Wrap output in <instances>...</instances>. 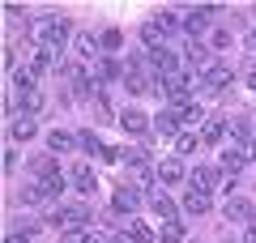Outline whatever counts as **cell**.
<instances>
[{"label": "cell", "instance_id": "11", "mask_svg": "<svg viewBox=\"0 0 256 243\" xmlns=\"http://www.w3.org/2000/svg\"><path fill=\"white\" fill-rule=\"evenodd\" d=\"M68 180H73L77 192H94V184H98V180H94V166H90V162H77L73 171H68Z\"/></svg>", "mask_w": 256, "mask_h": 243}, {"label": "cell", "instance_id": "7", "mask_svg": "<svg viewBox=\"0 0 256 243\" xmlns=\"http://www.w3.org/2000/svg\"><path fill=\"white\" fill-rule=\"evenodd\" d=\"M150 68L162 72V77H171V72H180V60H175L171 47H154V52H150Z\"/></svg>", "mask_w": 256, "mask_h": 243}, {"label": "cell", "instance_id": "21", "mask_svg": "<svg viewBox=\"0 0 256 243\" xmlns=\"http://www.w3.org/2000/svg\"><path fill=\"white\" fill-rule=\"evenodd\" d=\"M175 150H180V154H196V150H201V132H180V136H175Z\"/></svg>", "mask_w": 256, "mask_h": 243}, {"label": "cell", "instance_id": "37", "mask_svg": "<svg viewBox=\"0 0 256 243\" xmlns=\"http://www.w3.org/2000/svg\"><path fill=\"white\" fill-rule=\"evenodd\" d=\"M116 243H132V239H128V234H120V239H116Z\"/></svg>", "mask_w": 256, "mask_h": 243}, {"label": "cell", "instance_id": "30", "mask_svg": "<svg viewBox=\"0 0 256 243\" xmlns=\"http://www.w3.org/2000/svg\"><path fill=\"white\" fill-rule=\"evenodd\" d=\"M154 128H158L162 136H175V128H180V120H175L171 111H166V116H158V120H154Z\"/></svg>", "mask_w": 256, "mask_h": 243}, {"label": "cell", "instance_id": "10", "mask_svg": "<svg viewBox=\"0 0 256 243\" xmlns=\"http://www.w3.org/2000/svg\"><path fill=\"white\" fill-rule=\"evenodd\" d=\"M120 128H124L128 136H146V132H150V120L141 116V111H132V107H128L124 116H120Z\"/></svg>", "mask_w": 256, "mask_h": 243}, {"label": "cell", "instance_id": "4", "mask_svg": "<svg viewBox=\"0 0 256 243\" xmlns=\"http://www.w3.org/2000/svg\"><path fill=\"white\" fill-rule=\"evenodd\" d=\"M162 94H171V98L175 102H184V98H188V94H192V77H188V72H171V77H162Z\"/></svg>", "mask_w": 256, "mask_h": 243}, {"label": "cell", "instance_id": "5", "mask_svg": "<svg viewBox=\"0 0 256 243\" xmlns=\"http://www.w3.org/2000/svg\"><path fill=\"white\" fill-rule=\"evenodd\" d=\"M222 218H226V222H244V226H252V222H256V209L248 205L244 196H230L226 209H222Z\"/></svg>", "mask_w": 256, "mask_h": 243}, {"label": "cell", "instance_id": "29", "mask_svg": "<svg viewBox=\"0 0 256 243\" xmlns=\"http://www.w3.org/2000/svg\"><path fill=\"white\" fill-rule=\"evenodd\" d=\"M77 145H82V150H90V154H98V158H102V150H107L94 132H77Z\"/></svg>", "mask_w": 256, "mask_h": 243}, {"label": "cell", "instance_id": "26", "mask_svg": "<svg viewBox=\"0 0 256 243\" xmlns=\"http://www.w3.org/2000/svg\"><path fill=\"white\" fill-rule=\"evenodd\" d=\"M98 52H102V43H98L94 34H82V38H77V56H98Z\"/></svg>", "mask_w": 256, "mask_h": 243}, {"label": "cell", "instance_id": "27", "mask_svg": "<svg viewBox=\"0 0 256 243\" xmlns=\"http://www.w3.org/2000/svg\"><path fill=\"white\" fill-rule=\"evenodd\" d=\"M90 107H94V120H111V102H107V94H94V98H90Z\"/></svg>", "mask_w": 256, "mask_h": 243}, {"label": "cell", "instance_id": "31", "mask_svg": "<svg viewBox=\"0 0 256 243\" xmlns=\"http://www.w3.org/2000/svg\"><path fill=\"white\" fill-rule=\"evenodd\" d=\"M111 77H120V64L116 60H102L98 64V81H111Z\"/></svg>", "mask_w": 256, "mask_h": 243}, {"label": "cell", "instance_id": "8", "mask_svg": "<svg viewBox=\"0 0 256 243\" xmlns=\"http://www.w3.org/2000/svg\"><path fill=\"white\" fill-rule=\"evenodd\" d=\"M47 200H56V196H52V188H47L43 180H30L26 188H22V205L38 209V205H47Z\"/></svg>", "mask_w": 256, "mask_h": 243}, {"label": "cell", "instance_id": "17", "mask_svg": "<svg viewBox=\"0 0 256 243\" xmlns=\"http://www.w3.org/2000/svg\"><path fill=\"white\" fill-rule=\"evenodd\" d=\"M73 145H77V136H73V132H60V128L47 136V150H52V154H68Z\"/></svg>", "mask_w": 256, "mask_h": 243}, {"label": "cell", "instance_id": "2", "mask_svg": "<svg viewBox=\"0 0 256 243\" xmlns=\"http://www.w3.org/2000/svg\"><path fill=\"white\" fill-rule=\"evenodd\" d=\"M120 158L128 162V180H132V188H146L150 184V175H154V166H150V154H146V145H128Z\"/></svg>", "mask_w": 256, "mask_h": 243}, {"label": "cell", "instance_id": "33", "mask_svg": "<svg viewBox=\"0 0 256 243\" xmlns=\"http://www.w3.org/2000/svg\"><path fill=\"white\" fill-rule=\"evenodd\" d=\"M120 47V30H107V34H102V52H116Z\"/></svg>", "mask_w": 256, "mask_h": 243}, {"label": "cell", "instance_id": "25", "mask_svg": "<svg viewBox=\"0 0 256 243\" xmlns=\"http://www.w3.org/2000/svg\"><path fill=\"white\" fill-rule=\"evenodd\" d=\"M158 239H162V243H180V239H184V226H180V218H171V222H162V230H158Z\"/></svg>", "mask_w": 256, "mask_h": 243}, {"label": "cell", "instance_id": "19", "mask_svg": "<svg viewBox=\"0 0 256 243\" xmlns=\"http://www.w3.org/2000/svg\"><path fill=\"white\" fill-rule=\"evenodd\" d=\"M9 136H13V141H30V136H34V120L18 116V120H13V128H9Z\"/></svg>", "mask_w": 256, "mask_h": 243}, {"label": "cell", "instance_id": "28", "mask_svg": "<svg viewBox=\"0 0 256 243\" xmlns=\"http://www.w3.org/2000/svg\"><path fill=\"white\" fill-rule=\"evenodd\" d=\"M222 136V120H205V128H201V145H214Z\"/></svg>", "mask_w": 256, "mask_h": 243}, {"label": "cell", "instance_id": "9", "mask_svg": "<svg viewBox=\"0 0 256 243\" xmlns=\"http://www.w3.org/2000/svg\"><path fill=\"white\" fill-rule=\"evenodd\" d=\"M214 13H218V4H205V9H192L188 18H184V30H188L192 38H196V34H205V26H210V18H214Z\"/></svg>", "mask_w": 256, "mask_h": 243}, {"label": "cell", "instance_id": "38", "mask_svg": "<svg viewBox=\"0 0 256 243\" xmlns=\"http://www.w3.org/2000/svg\"><path fill=\"white\" fill-rule=\"evenodd\" d=\"M248 86H252V90H256V72H252V81H248Z\"/></svg>", "mask_w": 256, "mask_h": 243}, {"label": "cell", "instance_id": "34", "mask_svg": "<svg viewBox=\"0 0 256 243\" xmlns=\"http://www.w3.org/2000/svg\"><path fill=\"white\" fill-rule=\"evenodd\" d=\"M43 184H47V188H52V196H60V192H64V175H60V171H56L52 180H43Z\"/></svg>", "mask_w": 256, "mask_h": 243}, {"label": "cell", "instance_id": "6", "mask_svg": "<svg viewBox=\"0 0 256 243\" xmlns=\"http://www.w3.org/2000/svg\"><path fill=\"white\" fill-rule=\"evenodd\" d=\"M137 200H141V188H132V184H124V188L111 192V209H116V214H132Z\"/></svg>", "mask_w": 256, "mask_h": 243}, {"label": "cell", "instance_id": "20", "mask_svg": "<svg viewBox=\"0 0 256 243\" xmlns=\"http://www.w3.org/2000/svg\"><path fill=\"white\" fill-rule=\"evenodd\" d=\"M184 52H188V60H192V64H196V68H205V72H210V68H214V64H210V52H205V47H201V43H196V38H192V43H188V47H184Z\"/></svg>", "mask_w": 256, "mask_h": 243}, {"label": "cell", "instance_id": "13", "mask_svg": "<svg viewBox=\"0 0 256 243\" xmlns=\"http://www.w3.org/2000/svg\"><path fill=\"white\" fill-rule=\"evenodd\" d=\"M218 175H222L218 166H196V171L188 175V184H192V188H196V192H210L214 184H218Z\"/></svg>", "mask_w": 256, "mask_h": 243}, {"label": "cell", "instance_id": "1", "mask_svg": "<svg viewBox=\"0 0 256 243\" xmlns=\"http://www.w3.org/2000/svg\"><path fill=\"white\" fill-rule=\"evenodd\" d=\"M30 34H34L38 47H47V52H60L64 43H68V34H73V26L64 18H38L34 26H30Z\"/></svg>", "mask_w": 256, "mask_h": 243}, {"label": "cell", "instance_id": "18", "mask_svg": "<svg viewBox=\"0 0 256 243\" xmlns=\"http://www.w3.org/2000/svg\"><path fill=\"white\" fill-rule=\"evenodd\" d=\"M34 81H38V72L30 68V64H22V68L13 72V86H18L22 94H30V90H34Z\"/></svg>", "mask_w": 256, "mask_h": 243}, {"label": "cell", "instance_id": "36", "mask_svg": "<svg viewBox=\"0 0 256 243\" xmlns=\"http://www.w3.org/2000/svg\"><path fill=\"white\" fill-rule=\"evenodd\" d=\"M244 243H256V222H252V226L244 230Z\"/></svg>", "mask_w": 256, "mask_h": 243}, {"label": "cell", "instance_id": "32", "mask_svg": "<svg viewBox=\"0 0 256 243\" xmlns=\"http://www.w3.org/2000/svg\"><path fill=\"white\" fill-rule=\"evenodd\" d=\"M60 243H90V234H86V230H64Z\"/></svg>", "mask_w": 256, "mask_h": 243}, {"label": "cell", "instance_id": "14", "mask_svg": "<svg viewBox=\"0 0 256 243\" xmlns=\"http://www.w3.org/2000/svg\"><path fill=\"white\" fill-rule=\"evenodd\" d=\"M158 180H162V184H180L184 180V162L180 158H162V162H158Z\"/></svg>", "mask_w": 256, "mask_h": 243}, {"label": "cell", "instance_id": "3", "mask_svg": "<svg viewBox=\"0 0 256 243\" xmlns=\"http://www.w3.org/2000/svg\"><path fill=\"white\" fill-rule=\"evenodd\" d=\"M47 222L60 226V230H86V222H90V209H86V205H56L52 214H47Z\"/></svg>", "mask_w": 256, "mask_h": 243}, {"label": "cell", "instance_id": "15", "mask_svg": "<svg viewBox=\"0 0 256 243\" xmlns=\"http://www.w3.org/2000/svg\"><path fill=\"white\" fill-rule=\"evenodd\" d=\"M184 209H188V214H196V218L210 214V192H196V188H192L188 196H184Z\"/></svg>", "mask_w": 256, "mask_h": 243}, {"label": "cell", "instance_id": "24", "mask_svg": "<svg viewBox=\"0 0 256 243\" xmlns=\"http://www.w3.org/2000/svg\"><path fill=\"white\" fill-rule=\"evenodd\" d=\"M18 102H22V111H26V116H30V120H34V116H38V111H43V94H38V90H30V94H22V98H18Z\"/></svg>", "mask_w": 256, "mask_h": 243}, {"label": "cell", "instance_id": "12", "mask_svg": "<svg viewBox=\"0 0 256 243\" xmlns=\"http://www.w3.org/2000/svg\"><path fill=\"white\" fill-rule=\"evenodd\" d=\"M150 209H154V214L162 218V222H171V218H175V200L166 196L162 188H150Z\"/></svg>", "mask_w": 256, "mask_h": 243}, {"label": "cell", "instance_id": "23", "mask_svg": "<svg viewBox=\"0 0 256 243\" xmlns=\"http://www.w3.org/2000/svg\"><path fill=\"white\" fill-rule=\"evenodd\" d=\"M52 64H56V56H52V52H47V47H38V52H34V56H30V68H34V72H38V77H43V72H47V68H52Z\"/></svg>", "mask_w": 256, "mask_h": 243}, {"label": "cell", "instance_id": "16", "mask_svg": "<svg viewBox=\"0 0 256 243\" xmlns=\"http://www.w3.org/2000/svg\"><path fill=\"white\" fill-rule=\"evenodd\" d=\"M226 86H230V68L214 64V68L205 72V90H226Z\"/></svg>", "mask_w": 256, "mask_h": 243}, {"label": "cell", "instance_id": "22", "mask_svg": "<svg viewBox=\"0 0 256 243\" xmlns=\"http://www.w3.org/2000/svg\"><path fill=\"white\" fill-rule=\"evenodd\" d=\"M128 239H132V243H154V234H150V226L146 222H137V218H132V222H128Z\"/></svg>", "mask_w": 256, "mask_h": 243}, {"label": "cell", "instance_id": "35", "mask_svg": "<svg viewBox=\"0 0 256 243\" xmlns=\"http://www.w3.org/2000/svg\"><path fill=\"white\" fill-rule=\"evenodd\" d=\"M4 243H30V234H22V230H18V234H9Z\"/></svg>", "mask_w": 256, "mask_h": 243}]
</instances>
